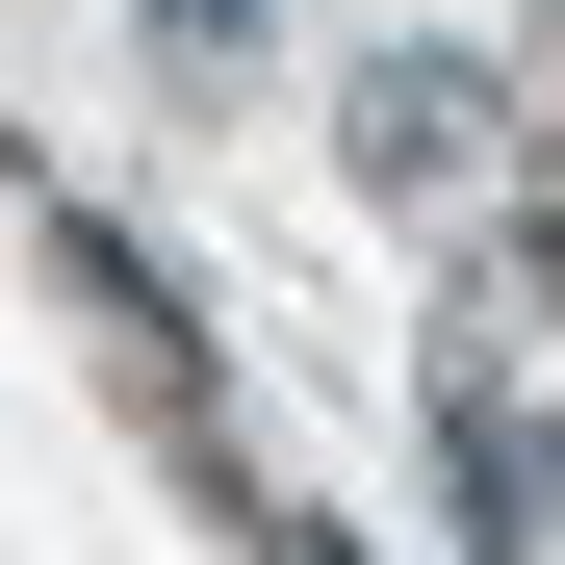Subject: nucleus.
I'll return each instance as SVG.
<instances>
[{
	"mask_svg": "<svg viewBox=\"0 0 565 565\" xmlns=\"http://www.w3.org/2000/svg\"><path fill=\"white\" fill-rule=\"evenodd\" d=\"M360 180H386V206L489 180V77H462V52H360Z\"/></svg>",
	"mask_w": 565,
	"mask_h": 565,
	"instance_id": "f257e3e1",
	"label": "nucleus"
},
{
	"mask_svg": "<svg viewBox=\"0 0 565 565\" xmlns=\"http://www.w3.org/2000/svg\"><path fill=\"white\" fill-rule=\"evenodd\" d=\"M437 437H462V540H489V565H540V514H565V462H540V412L489 386V360H462V386H437Z\"/></svg>",
	"mask_w": 565,
	"mask_h": 565,
	"instance_id": "f03ea898",
	"label": "nucleus"
},
{
	"mask_svg": "<svg viewBox=\"0 0 565 565\" xmlns=\"http://www.w3.org/2000/svg\"><path fill=\"white\" fill-rule=\"evenodd\" d=\"M540 282H565V154H540Z\"/></svg>",
	"mask_w": 565,
	"mask_h": 565,
	"instance_id": "7ed1b4c3",
	"label": "nucleus"
}]
</instances>
